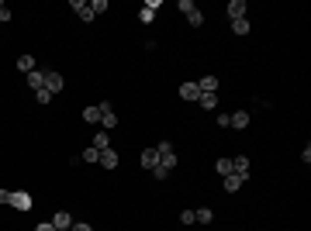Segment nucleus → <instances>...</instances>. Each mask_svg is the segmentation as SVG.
Masks as SVG:
<instances>
[{
	"label": "nucleus",
	"instance_id": "f8f14e48",
	"mask_svg": "<svg viewBox=\"0 0 311 231\" xmlns=\"http://www.w3.org/2000/svg\"><path fill=\"white\" fill-rule=\"evenodd\" d=\"M245 183V176H238V173H232V176H222V186H225V193H238V186Z\"/></svg>",
	"mask_w": 311,
	"mask_h": 231
},
{
	"label": "nucleus",
	"instance_id": "bb28decb",
	"mask_svg": "<svg viewBox=\"0 0 311 231\" xmlns=\"http://www.w3.org/2000/svg\"><path fill=\"white\" fill-rule=\"evenodd\" d=\"M232 124V114H218V128H229Z\"/></svg>",
	"mask_w": 311,
	"mask_h": 231
},
{
	"label": "nucleus",
	"instance_id": "f3484780",
	"mask_svg": "<svg viewBox=\"0 0 311 231\" xmlns=\"http://www.w3.org/2000/svg\"><path fill=\"white\" fill-rule=\"evenodd\" d=\"M83 124H100V107H83Z\"/></svg>",
	"mask_w": 311,
	"mask_h": 231
},
{
	"label": "nucleus",
	"instance_id": "39448f33",
	"mask_svg": "<svg viewBox=\"0 0 311 231\" xmlns=\"http://www.w3.org/2000/svg\"><path fill=\"white\" fill-rule=\"evenodd\" d=\"M70 7H73V10H77V17H79V21H83V24H90V21H93V17H97V14H93V10H90V0H73V3H70Z\"/></svg>",
	"mask_w": 311,
	"mask_h": 231
},
{
	"label": "nucleus",
	"instance_id": "cd10ccee",
	"mask_svg": "<svg viewBox=\"0 0 311 231\" xmlns=\"http://www.w3.org/2000/svg\"><path fill=\"white\" fill-rule=\"evenodd\" d=\"M70 231H93V228H90L86 221H73V228H70Z\"/></svg>",
	"mask_w": 311,
	"mask_h": 231
},
{
	"label": "nucleus",
	"instance_id": "f257e3e1",
	"mask_svg": "<svg viewBox=\"0 0 311 231\" xmlns=\"http://www.w3.org/2000/svg\"><path fill=\"white\" fill-rule=\"evenodd\" d=\"M156 152H159V166H162L166 173H173V169L180 166V159H176V152H173V145H169V142H159V145H156Z\"/></svg>",
	"mask_w": 311,
	"mask_h": 231
},
{
	"label": "nucleus",
	"instance_id": "7c9ffc66",
	"mask_svg": "<svg viewBox=\"0 0 311 231\" xmlns=\"http://www.w3.org/2000/svg\"><path fill=\"white\" fill-rule=\"evenodd\" d=\"M0 10H3V3H0Z\"/></svg>",
	"mask_w": 311,
	"mask_h": 231
},
{
	"label": "nucleus",
	"instance_id": "aec40b11",
	"mask_svg": "<svg viewBox=\"0 0 311 231\" xmlns=\"http://www.w3.org/2000/svg\"><path fill=\"white\" fill-rule=\"evenodd\" d=\"M197 104H201L204 111H215V107H218V93H201V97H197Z\"/></svg>",
	"mask_w": 311,
	"mask_h": 231
},
{
	"label": "nucleus",
	"instance_id": "4be33fe9",
	"mask_svg": "<svg viewBox=\"0 0 311 231\" xmlns=\"http://www.w3.org/2000/svg\"><path fill=\"white\" fill-rule=\"evenodd\" d=\"M93 149H97V152L111 149V138H107V131H97V135H93Z\"/></svg>",
	"mask_w": 311,
	"mask_h": 231
},
{
	"label": "nucleus",
	"instance_id": "393cba45",
	"mask_svg": "<svg viewBox=\"0 0 311 231\" xmlns=\"http://www.w3.org/2000/svg\"><path fill=\"white\" fill-rule=\"evenodd\" d=\"M107 7H111V3H107V0H90V10H93V14H104V10H107Z\"/></svg>",
	"mask_w": 311,
	"mask_h": 231
},
{
	"label": "nucleus",
	"instance_id": "4468645a",
	"mask_svg": "<svg viewBox=\"0 0 311 231\" xmlns=\"http://www.w3.org/2000/svg\"><path fill=\"white\" fill-rule=\"evenodd\" d=\"M197 86H201V93H218L222 83H218V76H201L197 79Z\"/></svg>",
	"mask_w": 311,
	"mask_h": 231
},
{
	"label": "nucleus",
	"instance_id": "f03ea898",
	"mask_svg": "<svg viewBox=\"0 0 311 231\" xmlns=\"http://www.w3.org/2000/svg\"><path fill=\"white\" fill-rule=\"evenodd\" d=\"M176 7L183 10V17H187V24H194V28H201V24H204V14H201V10H197V7H194L190 0H180Z\"/></svg>",
	"mask_w": 311,
	"mask_h": 231
},
{
	"label": "nucleus",
	"instance_id": "1a4fd4ad",
	"mask_svg": "<svg viewBox=\"0 0 311 231\" xmlns=\"http://www.w3.org/2000/svg\"><path fill=\"white\" fill-rule=\"evenodd\" d=\"M225 14H229L232 21H238V17H249V3H245V0H232Z\"/></svg>",
	"mask_w": 311,
	"mask_h": 231
},
{
	"label": "nucleus",
	"instance_id": "5701e85b",
	"mask_svg": "<svg viewBox=\"0 0 311 231\" xmlns=\"http://www.w3.org/2000/svg\"><path fill=\"white\" fill-rule=\"evenodd\" d=\"M232 31H235V35H249V31H252L249 17H238V21H232Z\"/></svg>",
	"mask_w": 311,
	"mask_h": 231
},
{
	"label": "nucleus",
	"instance_id": "6e6552de",
	"mask_svg": "<svg viewBox=\"0 0 311 231\" xmlns=\"http://www.w3.org/2000/svg\"><path fill=\"white\" fill-rule=\"evenodd\" d=\"M63 86H66V79L59 76L56 69H45V90H49V93H59Z\"/></svg>",
	"mask_w": 311,
	"mask_h": 231
},
{
	"label": "nucleus",
	"instance_id": "ddd939ff",
	"mask_svg": "<svg viewBox=\"0 0 311 231\" xmlns=\"http://www.w3.org/2000/svg\"><path fill=\"white\" fill-rule=\"evenodd\" d=\"M28 86H31V93L45 90V69H35V73H28Z\"/></svg>",
	"mask_w": 311,
	"mask_h": 231
},
{
	"label": "nucleus",
	"instance_id": "6ab92c4d",
	"mask_svg": "<svg viewBox=\"0 0 311 231\" xmlns=\"http://www.w3.org/2000/svg\"><path fill=\"white\" fill-rule=\"evenodd\" d=\"M142 166L153 173L156 166H159V152H156V149H146V152H142Z\"/></svg>",
	"mask_w": 311,
	"mask_h": 231
},
{
	"label": "nucleus",
	"instance_id": "a878e982",
	"mask_svg": "<svg viewBox=\"0 0 311 231\" xmlns=\"http://www.w3.org/2000/svg\"><path fill=\"white\" fill-rule=\"evenodd\" d=\"M52 97H56V93H49V90H38V93H35L38 104H52Z\"/></svg>",
	"mask_w": 311,
	"mask_h": 231
},
{
	"label": "nucleus",
	"instance_id": "a211bd4d",
	"mask_svg": "<svg viewBox=\"0 0 311 231\" xmlns=\"http://www.w3.org/2000/svg\"><path fill=\"white\" fill-rule=\"evenodd\" d=\"M194 221H197V225H211V221H215V211H211V207H197V211H194Z\"/></svg>",
	"mask_w": 311,
	"mask_h": 231
},
{
	"label": "nucleus",
	"instance_id": "20e7f679",
	"mask_svg": "<svg viewBox=\"0 0 311 231\" xmlns=\"http://www.w3.org/2000/svg\"><path fill=\"white\" fill-rule=\"evenodd\" d=\"M10 207H14V211H31V207H35V204H31V193L10 190Z\"/></svg>",
	"mask_w": 311,
	"mask_h": 231
},
{
	"label": "nucleus",
	"instance_id": "412c9836",
	"mask_svg": "<svg viewBox=\"0 0 311 231\" xmlns=\"http://www.w3.org/2000/svg\"><path fill=\"white\" fill-rule=\"evenodd\" d=\"M215 173H218V176H232V159H229V155H222V159L215 162Z\"/></svg>",
	"mask_w": 311,
	"mask_h": 231
},
{
	"label": "nucleus",
	"instance_id": "dca6fc26",
	"mask_svg": "<svg viewBox=\"0 0 311 231\" xmlns=\"http://www.w3.org/2000/svg\"><path fill=\"white\" fill-rule=\"evenodd\" d=\"M35 66H38V62H35V56H28V52L17 59V69H21L24 76H28V73H35Z\"/></svg>",
	"mask_w": 311,
	"mask_h": 231
},
{
	"label": "nucleus",
	"instance_id": "9d476101",
	"mask_svg": "<svg viewBox=\"0 0 311 231\" xmlns=\"http://www.w3.org/2000/svg\"><path fill=\"white\" fill-rule=\"evenodd\" d=\"M156 7H159V0H146L142 3V10H139V21L142 24H153L156 21Z\"/></svg>",
	"mask_w": 311,
	"mask_h": 231
},
{
	"label": "nucleus",
	"instance_id": "c85d7f7f",
	"mask_svg": "<svg viewBox=\"0 0 311 231\" xmlns=\"http://www.w3.org/2000/svg\"><path fill=\"white\" fill-rule=\"evenodd\" d=\"M35 231H56V228H52V221H42V225H38Z\"/></svg>",
	"mask_w": 311,
	"mask_h": 231
},
{
	"label": "nucleus",
	"instance_id": "b1692460",
	"mask_svg": "<svg viewBox=\"0 0 311 231\" xmlns=\"http://www.w3.org/2000/svg\"><path fill=\"white\" fill-rule=\"evenodd\" d=\"M79 159H83V162H100V152L90 145V149H83V155H79Z\"/></svg>",
	"mask_w": 311,
	"mask_h": 231
},
{
	"label": "nucleus",
	"instance_id": "9b49d317",
	"mask_svg": "<svg viewBox=\"0 0 311 231\" xmlns=\"http://www.w3.org/2000/svg\"><path fill=\"white\" fill-rule=\"evenodd\" d=\"M100 166L114 173V169L121 166V159H118V152H114V149H104V152H100Z\"/></svg>",
	"mask_w": 311,
	"mask_h": 231
},
{
	"label": "nucleus",
	"instance_id": "7ed1b4c3",
	"mask_svg": "<svg viewBox=\"0 0 311 231\" xmlns=\"http://www.w3.org/2000/svg\"><path fill=\"white\" fill-rule=\"evenodd\" d=\"M97 107H100V131H111V128L118 124V114H114V107H111L107 100H100Z\"/></svg>",
	"mask_w": 311,
	"mask_h": 231
},
{
	"label": "nucleus",
	"instance_id": "0eeeda50",
	"mask_svg": "<svg viewBox=\"0 0 311 231\" xmlns=\"http://www.w3.org/2000/svg\"><path fill=\"white\" fill-rule=\"evenodd\" d=\"M52 228L56 231H70L73 228V214H70V211H56V214H52Z\"/></svg>",
	"mask_w": 311,
	"mask_h": 231
},
{
	"label": "nucleus",
	"instance_id": "c756f323",
	"mask_svg": "<svg viewBox=\"0 0 311 231\" xmlns=\"http://www.w3.org/2000/svg\"><path fill=\"white\" fill-rule=\"evenodd\" d=\"M0 204H10V190H0Z\"/></svg>",
	"mask_w": 311,
	"mask_h": 231
},
{
	"label": "nucleus",
	"instance_id": "2eb2a0df",
	"mask_svg": "<svg viewBox=\"0 0 311 231\" xmlns=\"http://www.w3.org/2000/svg\"><path fill=\"white\" fill-rule=\"evenodd\" d=\"M229 128H238V131H245L249 128V111H235L232 114V124Z\"/></svg>",
	"mask_w": 311,
	"mask_h": 231
},
{
	"label": "nucleus",
	"instance_id": "423d86ee",
	"mask_svg": "<svg viewBox=\"0 0 311 231\" xmlns=\"http://www.w3.org/2000/svg\"><path fill=\"white\" fill-rule=\"evenodd\" d=\"M180 100H197L201 97V86H197V79H187V83H180Z\"/></svg>",
	"mask_w": 311,
	"mask_h": 231
}]
</instances>
